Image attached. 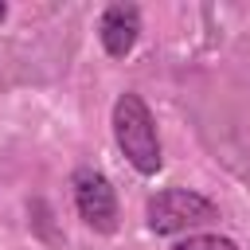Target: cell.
I'll return each instance as SVG.
<instances>
[{
	"label": "cell",
	"mask_w": 250,
	"mask_h": 250,
	"mask_svg": "<svg viewBox=\"0 0 250 250\" xmlns=\"http://www.w3.org/2000/svg\"><path fill=\"white\" fill-rule=\"evenodd\" d=\"M113 141L125 152V160L141 172V176H156L164 168V152H160V133H156V117L145 105L141 94L125 90L113 102Z\"/></svg>",
	"instance_id": "cell-1"
},
{
	"label": "cell",
	"mask_w": 250,
	"mask_h": 250,
	"mask_svg": "<svg viewBox=\"0 0 250 250\" xmlns=\"http://www.w3.org/2000/svg\"><path fill=\"white\" fill-rule=\"evenodd\" d=\"M215 219H219V203H211L191 188H164L145 203V223L152 234H176L188 227H207Z\"/></svg>",
	"instance_id": "cell-2"
},
{
	"label": "cell",
	"mask_w": 250,
	"mask_h": 250,
	"mask_svg": "<svg viewBox=\"0 0 250 250\" xmlns=\"http://www.w3.org/2000/svg\"><path fill=\"white\" fill-rule=\"evenodd\" d=\"M70 188H74L78 219L98 234H113L117 230V195H113V184L105 180V172L78 164L70 176Z\"/></svg>",
	"instance_id": "cell-3"
},
{
	"label": "cell",
	"mask_w": 250,
	"mask_h": 250,
	"mask_svg": "<svg viewBox=\"0 0 250 250\" xmlns=\"http://www.w3.org/2000/svg\"><path fill=\"white\" fill-rule=\"evenodd\" d=\"M98 39L109 59H125L141 39V8L137 4H109L98 20Z\"/></svg>",
	"instance_id": "cell-4"
},
{
	"label": "cell",
	"mask_w": 250,
	"mask_h": 250,
	"mask_svg": "<svg viewBox=\"0 0 250 250\" xmlns=\"http://www.w3.org/2000/svg\"><path fill=\"white\" fill-rule=\"evenodd\" d=\"M172 250H238V242L234 238H223V234H188Z\"/></svg>",
	"instance_id": "cell-5"
},
{
	"label": "cell",
	"mask_w": 250,
	"mask_h": 250,
	"mask_svg": "<svg viewBox=\"0 0 250 250\" xmlns=\"http://www.w3.org/2000/svg\"><path fill=\"white\" fill-rule=\"evenodd\" d=\"M4 16H8V4H0V20H4Z\"/></svg>",
	"instance_id": "cell-6"
}]
</instances>
